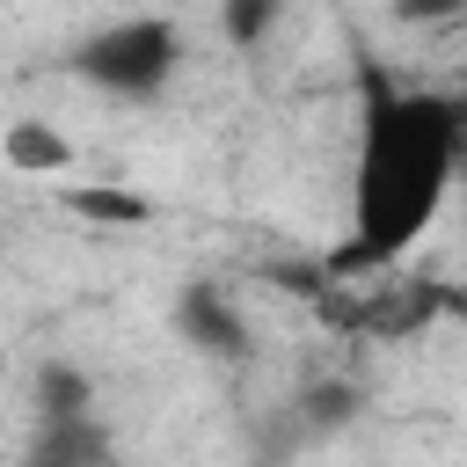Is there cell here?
Masks as SVG:
<instances>
[{
  "instance_id": "cell-1",
  "label": "cell",
  "mask_w": 467,
  "mask_h": 467,
  "mask_svg": "<svg viewBox=\"0 0 467 467\" xmlns=\"http://www.w3.org/2000/svg\"><path fill=\"white\" fill-rule=\"evenodd\" d=\"M460 146H467V109L438 88H401L387 66L365 58L358 73V161H350V241L336 255V270H379L394 255H409L452 175H460Z\"/></svg>"
},
{
  "instance_id": "cell-2",
  "label": "cell",
  "mask_w": 467,
  "mask_h": 467,
  "mask_svg": "<svg viewBox=\"0 0 467 467\" xmlns=\"http://www.w3.org/2000/svg\"><path fill=\"white\" fill-rule=\"evenodd\" d=\"M182 66V29L161 22V15H131V22H109L95 29L80 51H73V73L117 102H153Z\"/></svg>"
},
{
  "instance_id": "cell-3",
  "label": "cell",
  "mask_w": 467,
  "mask_h": 467,
  "mask_svg": "<svg viewBox=\"0 0 467 467\" xmlns=\"http://www.w3.org/2000/svg\"><path fill=\"white\" fill-rule=\"evenodd\" d=\"M175 336L204 358H248V314L219 292V285H182L175 292Z\"/></svg>"
},
{
  "instance_id": "cell-4",
  "label": "cell",
  "mask_w": 467,
  "mask_h": 467,
  "mask_svg": "<svg viewBox=\"0 0 467 467\" xmlns=\"http://www.w3.org/2000/svg\"><path fill=\"white\" fill-rule=\"evenodd\" d=\"M29 467H109V431H102V416L36 423V438H29Z\"/></svg>"
},
{
  "instance_id": "cell-5",
  "label": "cell",
  "mask_w": 467,
  "mask_h": 467,
  "mask_svg": "<svg viewBox=\"0 0 467 467\" xmlns=\"http://www.w3.org/2000/svg\"><path fill=\"white\" fill-rule=\"evenodd\" d=\"M7 161L29 168V175H58V168L73 161V146H66L58 131H44V124H15V131H7Z\"/></svg>"
},
{
  "instance_id": "cell-6",
  "label": "cell",
  "mask_w": 467,
  "mask_h": 467,
  "mask_svg": "<svg viewBox=\"0 0 467 467\" xmlns=\"http://www.w3.org/2000/svg\"><path fill=\"white\" fill-rule=\"evenodd\" d=\"M270 22V7H241V15H226V36H255Z\"/></svg>"
}]
</instances>
